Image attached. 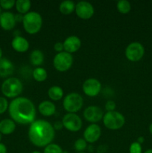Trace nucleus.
Listing matches in <instances>:
<instances>
[{"label":"nucleus","instance_id":"nucleus-1","mask_svg":"<svg viewBox=\"0 0 152 153\" xmlns=\"http://www.w3.org/2000/svg\"><path fill=\"white\" fill-rule=\"evenodd\" d=\"M9 114L14 122L19 124L32 123L36 117L34 103L25 97H17L10 102L8 107Z\"/></svg>","mask_w":152,"mask_h":153},{"label":"nucleus","instance_id":"nucleus-2","mask_svg":"<svg viewBox=\"0 0 152 153\" xmlns=\"http://www.w3.org/2000/svg\"><path fill=\"white\" fill-rule=\"evenodd\" d=\"M55 135V128L52 124L42 120L33 122L28 130L30 141L37 147H46L50 144Z\"/></svg>","mask_w":152,"mask_h":153},{"label":"nucleus","instance_id":"nucleus-3","mask_svg":"<svg viewBox=\"0 0 152 153\" xmlns=\"http://www.w3.org/2000/svg\"><path fill=\"white\" fill-rule=\"evenodd\" d=\"M23 28L27 33L34 34L40 31L43 25V19L41 15L35 11L28 12L23 16Z\"/></svg>","mask_w":152,"mask_h":153},{"label":"nucleus","instance_id":"nucleus-4","mask_svg":"<svg viewBox=\"0 0 152 153\" xmlns=\"http://www.w3.org/2000/svg\"><path fill=\"white\" fill-rule=\"evenodd\" d=\"M1 92L7 98H17L22 92L23 86L19 79L16 78L7 79L1 85Z\"/></svg>","mask_w":152,"mask_h":153},{"label":"nucleus","instance_id":"nucleus-5","mask_svg":"<svg viewBox=\"0 0 152 153\" xmlns=\"http://www.w3.org/2000/svg\"><path fill=\"white\" fill-rule=\"evenodd\" d=\"M103 123L108 129L117 130L125 125V118L122 114L116 111H109L103 117Z\"/></svg>","mask_w":152,"mask_h":153},{"label":"nucleus","instance_id":"nucleus-6","mask_svg":"<svg viewBox=\"0 0 152 153\" xmlns=\"http://www.w3.org/2000/svg\"><path fill=\"white\" fill-rule=\"evenodd\" d=\"M83 99L77 93H71L65 97L63 102L64 109L69 113H76L81 109Z\"/></svg>","mask_w":152,"mask_h":153},{"label":"nucleus","instance_id":"nucleus-7","mask_svg":"<svg viewBox=\"0 0 152 153\" xmlns=\"http://www.w3.org/2000/svg\"><path fill=\"white\" fill-rule=\"evenodd\" d=\"M72 64V55L66 52H62L57 54L53 60L54 67L59 72L67 71L71 68Z\"/></svg>","mask_w":152,"mask_h":153},{"label":"nucleus","instance_id":"nucleus-8","mask_svg":"<svg viewBox=\"0 0 152 153\" xmlns=\"http://www.w3.org/2000/svg\"><path fill=\"white\" fill-rule=\"evenodd\" d=\"M144 46L139 42H133L127 46L125 49V56L127 59L132 62L140 61L144 56Z\"/></svg>","mask_w":152,"mask_h":153},{"label":"nucleus","instance_id":"nucleus-9","mask_svg":"<svg viewBox=\"0 0 152 153\" xmlns=\"http://www.w3.org/2000/svg\"><path fill=\"white\" fill-rule=\"evenodd\" d=\"M62 123L63 126L72 132L80 131V128H82V125H83V123H82L80 117L76 114L73 113L66 114L63 117Z\"/></svg>","mask_w":152,"mask_h":153},{"label":"nucleus","instance_id":"nucleus-10","mask_svg":"<svg viewBox=\"0 0 152 153\" xmlns=\"http://www.w3.org/2000/svg\"><path fill=\"white\" fill-rule=\"evenodd\" d=\"M83 91L86 96L94 97L98 95L101 90V84L98 79H88L83 82Z\"/></svg>","mask_w":152,"mask_h":153},{"label":"nucleus","instance_id":"nucleus-11","mask_svg":"<svg viewBox=\"0 0 152 153\" xmlns=\"http://www.w3.org/2000/svg\"><path fill=\"white\" fill-rule=\"evenodd\" d=\"M75 13L82 19H89L93 16L94 7L88 1H79L75 5Z\"/></svg>","mask_w":152,"mask_h":153},{"label":"nucleus","instance_id":"nucleus-12","mask_svg":"<svg viewBox=\"0 0 152 153\" xmlns=\"http://www.w3.org/2000/svg\"><path fill=\"white\" fill-rule=\"evenodd\" d=\"M83 117L88 122L95 123L103 119L104 112L98 106L91 105L85 109L83 111Z\"/></svg>","mask_w":152,"mask_h":153},{"label":"nucleus","instance_id":"nucleus-13","mask_svg":"<svg viewBox=\"0 0 152 153\" xmlns=\"http://www.w3.org/2000/svg\"><path fill=\"white\" fill-rule=\"evenodd\" d=\"M101 128L97 124H91L85 129L83 132L84 140L88 143H95L101 137Z\"/></svg>","mask_w":152,"mask_h":153},{"label":"nucleus","instance_id":"nucleus-14","mask_svg":"<svg viewBox=\"0 0 152 153\" xmlns=\"http://www.w3.org/2000/svg\"><path fill=\"white\" fill-rule=\"evenodd\" d=\"M15 15L11 12H2L0 15V26L5 31L13 29L16 25Z\"/></svg>","mask_w":152,"mask_h":153},{"label":"nucleus","instance_id":"nucleus-15","mask_svg":"<svg viewBox=\"0 0 152 153\" xmlns=\"http://www.w3.org/2000/svg\"><path fill=\"white\" fill-rule=\"evenodd\" d=\"M80 46H81V41L77 36H69L63 42L64 50L69 54L74 53L78 51Z\"/></svg>","mask_w":152,"mask_h":153},{"label":"nucleus","instance_id":"nucleus-16","mask_svg":"<svg viewBox=\"0 0 152 153\" xmlns=\"http://www.w3.org/2000/svg\"><path fill=\"white\" fill-rule=\"evenodd\" d=\"M11 46L16 52H25L29 48V43L25 37L21 36H15L12 40Z\"/></svg>","mask_w":152,"mask_h":153},{"label":"nucleus","instance_id":"nucleus-17","mask_svg":"<svg viewBox=\"0 0 152 153\" xmlns=\"http://www.w3.org/2000/svg\"><path fill=\"white\" fill-rule=\"evenodd\" d=\"M14 67L13 63L7 58L0 59V76L1 77H7L13 74Z\"/></svg>","mask_w":152,"mask_h":153},{"label":"nucleus","instance_id":"nucleus-18","mask_svg":"<svg viewBox=\"0 0 152 153\" xmlns=\"http://www.w3.org/2000/svg\"><path fill=\"white\" fill-rule=\"evenodd\" d=\"M39 111L45 117H50L55 114L56 111V107L55 104L50 101H43L38 106Z\"/></svg>","mask_w":152,"mask_h":153},{"label":"nucleus","instance_id":"nucleus-19","mask_svg":"<svg viewBox=\"0 0 152 153\" xmlns=\"http://www.w3.org/2000/svg\"><path fill=\"white\" fill-rule=\"evenodd\" d=\"M16 129V123L13 120L4 119L0 122V132L4 135L12 134Z\"/></svg>","mask_w":152,"mask_h":153},{"label":"nucleus","instance_id":"nucleus-20","mask_svg":"<svg viewBox=\"0 0 152 153\" xmlns=\"http://www.w3.org/2000/svg\"><path fill=\"white\" fill-rule=\"evenodd\" d=\"M59 9L61 13H63V14H71L72 12L75 10V4L74 3V1H70V0L63 1L60 4Z\"/></svg>","mask_w":152,"mask_h":153},{"label":"nucleus","instance_id":"nucleus-21","mask_svg":"<svg viewBox=\"0 0 152 153\" xmlns=\"http://www.w3.org/2000/svg\"><path fill=\"white\" fill-rule=\"evenodd\" d=\"M48 95L53 101H58L63 97V91L59 86H52L49 89Z\"/></svg>","mask_w":152,"mask_h":153},{"label":"nucleus","instance_id":"nucleus-22","mask_svg":"<svg viewBox=\"0 0 152 153\" xmlns=\"http://www.w3.org/2000/svg\"><path fill=\"white\" fill-rule=\"evenodd\" d=\"M31 2L29 0H17L15 4L16 10L20 14H26L31 8Z\"/></svg>","mask_w":152,"mask_h":153},{"label":"nucleus","instance_id":"nucleus-23","mask_svg":"<svg viewBox=\"0 0 152 153\" xmlns=\"http://www.w3.org/2000/svg\"><path fill=\"white\" fill-rule=\"evenodd\" d=\"M30 60L32 65L34 66H40L41 65L44 61V55L40 50L36 49L34 50L31 53Z\"/></svg>","mask_w":152,"mask_h":153},{"label":"nucleus","instance_id":"nucleus-24","mask_svg":"<svg viewBox=\"0 0 152 153\" xmlns=\"http://www.w3.org/2000/svg\"><path fill=\"white\" fill-rule=\"evenodd\" d=\"M33 78L34 79V80H36L37 82H44L47 79V72L43 67H37L34 70L32 73Z\"/></svg>","mask_w":152,"mask_h":153},{"label":"nucleus","instance_id":"nucleus-25","mask_svg":"<svg viewBox=\"0 0 152 153\" xmlns=\"http://www.w3.org/2000/svg\"><path fill=\"white\" fill-rule=\"evenodd\" d=\"M116 7H117L118 10L121 13H123V14L128 13L131 11V3L128 1H127V0H120V1H119Z\"/></svg>","mask_w":152,"mask_h":153},{"label":"nucleus","instance_id":"nucleus-26","mask_svg":"<svg viewBox=\"0 0 152 153\" xmlns=\"http://www.w3.org/2000/svg\"><path fill=\"white\" fill-rule=\"evenodd\" d=\"M43 153H63V151L58 144L50 143L45 147Z\"/></svg>","mask_w":152,"mask_h":153},{"label":"nucleus","instance_id":"nucleus-27","mask_svg":"<svg viewBox=\"0 0 152 153\" xmlns=\"http://www.w3.org/2000/svg\"><path fill=\"white\" fill-rule=\"evenodd\" d=\"M87 146V142L83 138H79L75 142L74 148L78 152H83Z\"/></svg>","mask_w":152,"mask_h":153},{"label":"nucleus","instance_id":"nucleus-28","mask_svg":"<svg viewBox=\"0 0 152 153\" xmlns=\"http://www.w3.org/2000/svg\"><path fill=\"white\" fill-rule=\"evenodd\" d=\"M16 1L14 0H1L0 7L4 10H10L13 6H15Z\"/></svg>","mask_w":152,"mask_h":153},{"label":"nucleus","instance_id":"nucleus-29","mask_svg":"<svg viewBox=\"0 0 152 153\" xmlns=\"http://www.w3.org/2000/svg\"><path fill=\"white\" fill-rule=\"evenodd\" d=\"M142 146L138 142H134L130 146L129 152L130 153H142Z\"/></svg>","mask_w":152,"mask_h":153},{"label":"nucleus","instance_id":"nucleus-30","mask_svg":"<svg viewBox=\"0 0 152 153\" xmlns=\"http://www.w3.org/2000/svg\"><path fill=\"white\" fill-rule=\"evenodd\" d=\"M9 107L7 100L4 97H0V114H4Z\"/></svg>","mask_w":152,"mask_h":153},{"label":"nucleus","instance_id":"nucleus-31","mask_svg":"<svg viewBox=\"0 0 152 153\" xmlns=\"http://www.w3.org/2000/svg\"><path fill=\"white\" fill-rule=\"evenodd\" d=\"M116 103L115 102L112 101V100H109L107 102V103L105 104V109L107 111V112L109 111H113L116 108Z\"/></svg>","mask_w":152,"mask_h":153},{"label":"nucleus","instance_id":"nucleus-32","mask_svg":"<svg viewBox=\"0 0 152 153\" xmlns=\"http://www.w3.org/2000/svg\"><path fill=\"white\" fill-rule=\"evenodd\" d=\"M54 49H55V50L57 52H58V53L63 52V51L64 49L63 43H61V42H57V43L55 44V46H54Z\"/></svg>","mask_w":152,"mask_h":153},{"label":"nucleus","instance_id":"nucleus-33","mask_svg":"<svg viewBox=\"0 0 152 153\" xmlns=\"http://www.w3.org/2000/svg\"><path fill=\"white\" fill-rule=\"evenodd\" d=\"M0 153H7V147L1 143H0Z\"/></svg>","mask_w":152,"mask_h":153},{"label":"nucleus","instance_id":"nucleus-34","mask_svg":"<svg viewBox=\"0 0 152 153\" xmlns=\"http://www.w3.org/2000/svg\"><path fill=\"white\" fill-rule=\"evenodd\" d=\"M54 128L55 129H61V128L63 127V123H60V122H56L54 125Z\"/></svg>","mask_w":152,"mask_h":153},{"label":"nucleus","instance_id":"nucleus-35","mask_svg":"<svg viewBox=\"0 0 152 153\" xmlns=\"http://www.w3.org/2000/svg\"><path fill=\"white\" fill-rule=\"evenodd\" d=\"M15 19H16V22H22L23 20V16L19 13V14L15 15Z\"/></svg>","mask_w":152,"mask_h":153},{"label":"nucleus","instance_id":"nucleus-36","mask_svg":"<svg viewBox=\"0 0 152 153\" xmlns=\"http://www.w3.org/2000/svg\"><path fill=\"white\" fill-rule=\"evenodd\" d=\"M144 141H145L144 137H139L138 138V140H137V142H138L139 143H140V144H141V143H142Z\"/></svg>","mask_w":152,"mask_h":153},{"label":"nucleus","instance_id":"nucleus-37","mask_svg":"<svg viewBox=\"0 0 152 153\" xmlns=\"http://www.w3.org/2000/svg\"><path fill=\"white\" fill-rule=\"evenodd\" d=\"M149 131H150L151 134H152V123L151 124L150 126H149Z\"/></svg>","mask_w":152,"mask_h":153},{"label":"nucleus","instance_id":"nucleus-38","mask_svg":"<svg viewBox=\"0 0 152 153\" xmlns=\"http://www.w3.org/2000/svg\"><path fill=\"white\" fill-rule=\"evenodd\" d=\"M145 153H152V149H148V150H146Z\"/></svg>","mask_w":152,"mask_h":153},{"label":"nucleus","instance_id":"nucleus-39","mask_svg":"<svg viewBox=\"0 0 152 153\" xmlns=\"http://www.w3.org/2000/svg\"><path fill=\"white\" fill-rule=\"evenodd\" d=\"M1 57H2V50H1V49L0 48V59H1V58H2Z\"/></svg>","mask_w":152,"mask_h":153},{"label":"nucleus","instance_id":"nucleus-40","mask_svg":"<svg viewBox=\"0 0 152 153\" xmlns=\"http://www.w3.org/2000/svg\"><path fill=\"white\" fill-rule=\"evenodd\" d=\"M1 139H2V134H1V133L0 132V143H1Z\"/></svg>","mask_w":152,"mask_h":153},{"label":"nucleus","instance_id":"nucleus-41","mask_svg":"<svg viewBox=\"0 0 152 153\" xmlns=\"http://www.w3.org/2000/svg\"><path fill=\"white\" fill-rule=\"evenodd\" d=\"M31 153H41V152H39V151H34V152H32Z\"/></svg>","mask_w":152,"mask_h":153},{"label":"nucleus","instance_id":"nucleus-42","mask_svg":"<svg viewBox=\"0 0 152 153\" xmlns=\"http://www.w3.org/2000/svg\"><path fill=\"white\" fill-rule=\"evenodd\" d=\"M1 14V7H0V15Z\"/></svg>","mask_w":152,"mask_h":153},{"label":"nucleus","instance_id":"nucleus-43","mask_svg":"<svg viewBox=\"0 0 152 153\" xmlns=\"http://www.w3.org/2000/svg\"><path fill=\"white\" fill-rule=\"evenodd\" d=\"M77 153H85V152H77Z\"/></svg>","mask_w":152,"mask_h":153}]
</instances>
